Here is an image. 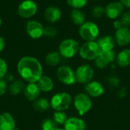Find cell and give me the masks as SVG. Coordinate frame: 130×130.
<instances>
[{
    "label": "cell",
    "instance_id": "6da1fadb",
    "mask_svg": "<svg viewBox=\"0 0 130 130\" xmlns=\"http://www.w3.org/2000/svg\"><path fill=\"white\" fill-rule=\"evenodd\" d=\"M17 69L23 80L37 83L43 76V67L40 61L32 56H24L18 62Z\"/></svg>",
    "mask_w": 130,
    "mask_h": 130
},
{
    "label": "cell",
    "instance_id": "7a4b0ae2",
    "mask_svg": "<svg viewBox=\"0 0 130 130\" xmlns=\"http://www.w3.org/2000/svg\"><path fill=\"white\" fill-rule=\"evenodd\" d=\"M101 49L97 41L84 43L79 49V56L85 60H95L101 53Z\"/></svg>",
    "mask_w": 130,
    "mask_h": 130
},
{
    "label": "cell",
    "instance_id": "3957f363",
    "mask_svg": "<svg viewBox=\"0 0 130 130\" xmlns=\"http://www.w3.org/2000/svg\"><path fill=\"white\" fill-rule=\"evenodd\" d=\"M72 99L67 92H59L54 94L50 101V107L56 111H65L69 109Z\"/></svg>",
    "mask_w": 130,
    "mask_h": 130
},
{
    "label": "cell",
    "instance_id": "277c9868",
    "mask_svg": "<svg viewBox=\"0 0 130 130\" xmlns=\"http://www.w3.org/2000/svg\"><path fill=\"white\" fill-rule=\"evenodd\" d=\"M79 43L72 38L62 40L59 46V53L61 56L66 59H71L79 51Z\"/></svg>",
    "mask_w": 130,
    "mask_h": 130
},
{
    "label": "cell",
    "instance_id": "5b68a950",
    "mask_svg": "<svg viewBox=\"0 0 130 130\" xmlns=\"http://www.w3.org/2000/svg\"><path fill=\"white\" fill-rule=\"evenodd\" d=\"M78 32L80 37L86 42L94 41L99 36L100 29L94 22L85 21L80 26Z\"/></svg>",
    "mask_w": 130,
    "mask_h": 130
},
{
    "label": "cell",
    "instance_id": "8992f818",
    "mask_svg": "<svg viewBox=\"0 0 130 130\" xmlns=\"http://www.w3.org/2000/svg\"><path fill=\"white\" fill-rule=\"evenodd\" d=\"M73 104L79 116H84L85 113L89 112L92 107V101L91 97L86 93H78L75 95L73 100Z\"/></svg>",
    "mask_w": 130,
    "mask_h": 130
},
{
    "label": "cell",
    "instance_id": "52a82bcc",
    "mask_svg": "<svg viewBox=\"0 0 130 130\" xmlns=\"http://www.w3.org/2000/svg\"><path fill=\"white\" fill-rule=\"evenodd\" d=\"M56 76L59 81L66 85L75 84V72L69 66H62L56 71Z\"/></svg>",
    "mask_w": 130,
    "mask_h": 130
},
{
    "label": "cell",
    "instance_id": "ba28073f",
    "mask_svg": "<svg viewBox=\"0 0 130 130\" xmlns=\"http://www.w3.org/2000/svg\"><path fill=\"white\" fill-rule=\"evenodd\" d=\"M94 75L93 68L87 64L78 66L75 71L76 82L79 84L86 85L92 81Z\"/></svg>",
    "mask_w": 130,
    "mask_h": 130
},
{
    "label": "cell",
    "instance_id": "9c48e42d",
    "mask_svg": "<svg viewBox=\"0 0 130 130\" xmlns=\"http://www.w3.org/2000/svg\"><path fill=\"white\" fill-rule=\"evenodd\" d=\"M37 5L34 0H24L18 7V14L21 18H30L37 12Z\"/></svg>",
    "mask_w": 130,
    "mask_h": 130
},
{
    "label": "cell",
    "instance_id": "30bf717a",
    "mask_svg": "<svg viewBox=\"0 0 130 130\" xmlns=\"http://www.w3.org/2000/svg\"><path fill=\"white\" fill-rule=\"evenodd\" d=\"M26 31L30 38L37 40L43 36L44 27L40 22L35 20H31L29 21L26 25Z\"/></svg>",
    "mask_w": 130,
    "mask_h": 130
},
{
    "label": "cell",
    "instance_id": "8fae6325",
    "mask_svg": "<svg viewBox=\"0 0 130 130\" xmlns=\"http://www.w3.org/2000/svg\"><path fill=\"white\" fill-rule=\"evenodd\" d=\"M116 53L113 50L107 51V52H101L100 56L94 60L95 66L97 68L103 69L107 67L110 63L114 62L116 59Z\"/></svg>",
    "mask_w": 130,
    "mask_h": 130
},
{
    "label": "cell",
    "instance_id": "7c38bea8",
    "mask_svg": "<svg viewBox=\"0 0 130 130\" xmlns=\"http://www.w3.org/2000/svg\"><path fill=\"white\" fill-rule=\"evenodd\" d=\"M124 6L120 2L109 3L105 8V14L110 19H117L123 13Z\"/></svg>",
    "mask_w": 130,
    "mask_h": 130
},
{
    "label": "cell",
    "instance_id": "4fadbf2b",
    "mask_svg": "<svg viewBox=\"0 0 130 130\" xmlns=\"http://www.w3.org/2000/svg\"><path fill=\"white\" fill-rule=\"evenodd\" d=\"M85 93L92 98H98L104 94V86L98 81H91L85 86Z\"/></svg>",
    "mask_w": 130,
    "mask_h": 130
},
{
    "label": "cell",
    "instance_id": "5bb4252c",
    "mask_svg": "<svg viewBox=\"0 0 130 130\" xmlns=\"http://www.w3.org/2000/svg\"><path fill=\"white\" fill-rule=\"evenodd\" d=\"M116 43L120 46H124L130 43V29L127 27H123L117 30L115 33Z\"/></svg>",
    "mask_w": 130,
    "mask_h": 130
},
{
    "label": "cell",
    "instance_id": "9a60e30c",
    "mask_svg": "<svg viewBox=\"0 0 130 130\" xmlns=\"http://www.w3.org/2000/svg\"><path fill=\"white\" fill-rule=\"evenodd\" d=\"M63 126L66 130H85L87 127L86 123L82 119L75 117L68 118Z\"/></svg>",
    "mask_w": 130,
    "mask_h": 130
},
{
    "label": "cell",
    "instance_id": "2e32d148",
    "mask_svg": "<svg viewBox=\"0 0 130 130\" xmlns=\"http://www.w3.org/2000/svg\"><path fill=\"white\" fill-rule=\"evenodd\" d=\"M40 91H41L37 83H28L24 89V96L30 101H36L39 98Z\"/></svg>",
    "mask_w": 130,
    "mask_h": 130
},
{
    "label": "cell",
    "instance_id": "e0dca14e",
    "mask_svg": "<svg viewBox=\"0 0 130 130\" xmlns=\"http://www.w3.org/2000/svg\"><path fill=\"white\" fill-rule=\"evenodd\" d=\"M97 42L99 44L102 52L113 50V48L115 47V45L117 43L115 37L110 35H105L104 37H101L97 40Z\"/></svg>",
    "mask_w": 130,
    "mask_h": 130
},
{
    "label": "cell",
    "instance_id": "ac0fdd59",
    "mask_svg": "<svg viewBox=\"0 0 130 130\" xmlns=\"http://www.w3.org/2000/svg\"><path fill=\"white\" fill-rule=\"evenodd\" d=\"M15 121L11 114L4 112L0 114V130H14Z\"/></svg>",
    "mask_w": 130,
    "mask_h": 130
},
{
    "label": "cell",
    "instance_id": "d6986e66",
    "mask_svg": "<svg viewBox=\"0 0 130 130\" xmlns=\"http://www.w3.org/2000/svg\"><path fill=\"white\" fill-rule=\"evenodd\" d=\"M62 16V12L60 9L55 6H49L45 9L44 11V17L45 19L50 22L55 23L60 20Z\"/></svg>",
    "mask_w": 130,
    "mask_h": 130
},
{
    "label": "cell",
    "instance_id": "ffe728a7",
    "mask_svg": "<svg viewBox=\"0 0 130 130\" xmlns=\"http://www.w3.org/2000/svg\"><path fill=\"white\" fill-rule=\"evenodd\" d=\"M117 63L120 67H126L130 65V50L124 49L121 50L116 57Z\"/></svg>",
    "mask_w": 130,
    "mask_h": 130
},
{
    "label": "cell",
    "instance_id": "44dd1931",
    "mask_svg": "<svg viewBox=\"0 0 130 130\" xmlns=\"http://www.w3.org/2000/svg\"><path fill=\"white\" fill-rule=\"evenodd\" d=\"M37 85L40 89V91L43 92H49L53 89L54 83L51 78L46 75H43L39 81L37 82Z\"/></svg>",
    "mask_w": 130,
    "mask_h": 130
},
{
    "label": "cell",
    "instance_id": "7402d4cb",
    "mask_svg": "<svg viewBox=\"0 0 130 130\" xmlns=\"http://www.w3.org/2000/svg\"><path fill=\"white\" fill-rule=\"evenodd\" d=\"M70 18L75 25L81 26L85 22V15L79 9H73L70 13Z\"/></svg>",
    "mask_w": 130,
    "mask_h": 130
},
{
    "label": "cell",
    "instance_id": "603a6c76",
    "mask_svg": "<svg viewBox=\"0 0 130 130\" xmlns=\"http://www.w3.org/2000/svg\"><path fill=\"white\" fill-rule=\"evenodd\" d=\"M25 86L22 80H14L8 87L9 93L12 95H18L24 91Z\"/></svg>",
    "mask_w": 130,
    "mask_h": 130
},
{
    "label": "cell",
    "instance_id": "cb8c5ba5",
    "mask_svg": "<svg viewBox=\"0 0 130 130\" xmlns=\"http://www.w3.org/2000/svg\"><path fill=\"white\" fill-rule=\"evenodd\" d=\"M33 107L34 110L38 112H44L47 110L50 107V102L45 98H37L34 101Z\"/></svg>",
    "mask_w": 130,
    "mask_h": 130
},
{
    "label": "cell",
    "instance_id": "d4e9b609",
    "mask_svg": "<svg viewBox=\"0 0 130 130\" xmlns=\"http://www.w3.org/2000/svg\"><path fill=\"white\" fill-rule=\"evenodd\" d=\"M61 61V55L59 52L53 51L49 53L45 57L46 63L50 66H56L59 65Z\"/></svg>",
    "mask_w": 130,
    "mask_h": 130
},
{
    "label": "cell",
    "instance_id": "484cf974",
    "mask_svg": "<svg viewBox=\"0 0 130 130\" xmlns=\"http://www.w3.org/2000/svg\"><path fill=\"white\" fill-rule=\"evenodd\" d=\"M67 114L64 111H55L53 113V120L57 125H64L68 120Z\"/></svg>",
    "mask_w": 130,
    "mask_h": 130
},
{
    "label": "cell",
    "instance_id": "4316f807",
    "mask_svg": "<svg viewBox=\"0 0 130 130\" xmlns=\"http://www.w3.org/2000/svg\"><path fill=\"white\" fill-rule=\"evenodd\" d=\"M68 5L74 9H79L84 8L88 2V0H66Z\"/></svg>",
    "mask_w": 130,
    "mask_h": 130
},
{
    "label": "cell",
    "instance_id": "83f0119b",
    "mask_svg": "<svg viewBox=\"0 0 130 130\" xmlns=\"http://www.w3.org/2000/svg\"><path fill=\"white\" fill-rule=\"evenodd\" d=\"M42 130H56L58 129V126L53 120L46 119L45 120L41 125Z\"/></svg>",
    "mask_w": 130,
    "mask_h": 130
},
{
    "label": "cell",
    "instance_id": "f1b7e54d",
    "mask_svg": "<svg viewBox=\"0 0 130 130\" xmlns=\"http://www.w3.org/2000/svg\"><path fill=\"white\" fill-rule=\"evenodd\" d=\"M91 14L95 18H101L105 14V8L101 5L94 6L91 10Z\"/></svg>",
    "mask_w": 130,
    "mask_h": 130
},
{
    "label": "cell",
    "instance_id": "f546056e",
    "mask_svg": "<svg viewBox=\"0 0 130 130\" xmlns=\"http://www.w3.org/2000/svg\"><path fill=\"white\" fill-rule=\"evenodd\" d=\"M57 33H58V31H57L56 28H55L53 27L49 26V27H44L43 35L46 36V37H49V38L55 37L57 35Z\"/></svg>",
    "mask_w": 130,
    "mask_h": 130
},
{
    "label": "cell",
    "instance_id": "4dcf8cb0",
    "mask_svg": "<svg viewBox=\"0 0 130 130\" xmlns=\"http://www.w3.org/2000/svg\"><path fill=\"white\" fill-rule=\"evenodd\" d=\"M8 74V65L5 60L0 58V79L4 78Z\"/></svg>",
    "mask_w": 130,
    "mask_h": 130
},
{
    "label": "cell",
    "instance_id": "1f68e13d",
    "mask_svg": "<svg viewBox=\"0 0 130 130\" xmlns=\"http://www.w3.org/2000/svg\"><path fill=\"white\" fill-rule=\"evenodd\" d=\"M120 21L123 27H129L130 26V11H127L122 14L120 18Z\"/></svg>",
    "mask_w": 130,
    "mask_h": 130
},
{
    "label": "cell",
    "instance_id": "d6a6232c",
    "mask_svg": "<svg viewBox=\"0 0 130 130\" xmlns=\"http://www.w3.org/2000/svg\"><path fill=\"white\" fill-rule=\"evenodd\" d=\"M7 88H8L7 82L4 78H1L0 79V96H2L5 94Z\"/></svg>",
    "mask_w": 130,
    "mask_h": 130
},
{
    "label": "cell",
    "instance_id": "836d02e7",
    "mask_svg": "<svg viewBox=\"0 0 130 130\" xmlns=\"http://www.w3.org/2000/svg\"><path fill=\"white\" fill-rule=\"evenodd\" d=\"M113 27H114V28H115L116 30H118V29L123 27V24H122L120 20H116V21L113 22Z\"/></svg>",
    "mask_w": 130,
    "mask_h": 130
},
{
    "label": "cell",
    "instance_id": "e575fe53",
    "mask_svg": "<svg viewBox=\"0 0 130 130\" xmlns=\"http://www.w3.org/2000/svg\"><path fill=\"white\" fill-rule=\"evenodd\" d=\"M5 40L2 37L0 36V53H2L5 48Z\"/></svg>",
    "mask_w": 130,
    "mask_h": 130
},
{
    "label": "cell",
    "instance_id": "d590c367",
    "mask_svg": "<svg viewBox=\"0 0 130 130\" xmlns=\"http://www.w3.org/2000/svg\"><path fill=\"white\" fill-rule=\"evenodd\" d=\"M120 2L123 5L124 7L130 8V0H120Z\"/></svg>",
    "mask_w": 130,
    "mask_h": 130
},
{
    "label": "cell",
    "instance_id": "8d00e7d4",
    "mask_svg": "<svg viewBox=\"0 0 130 130\" xmlns=\"http://www.w3.org/2000/svg\"><path fill=\"white\" fill-rule=\"evenodd\" d=\"M5 80L6 82H10L11 83L14 81V78H13L12 75H11V74H7V75H5Z\"/></svg>",
    "mask_w": 130,
    "mask_h": 130
},
{
    "label": "cell",
    "instance_id": "74e56055",
    "mask_svg": "<svg viewBox=\"0 0 130 130\" xmlns=\"http://www.w3.org/2000/svg\"><path fill=\"white\" fill-rule=\"evenodd\" d=\"M2 18L0 16V27L2 26Z\"/></svg>",
    "mask_w": 130,
    "mask_h": 130
},
{
    "label": "cell",
    "instance_id": "f35d334b",
    "mask_svg": "<svg viewBox=\"0 0 130 130\" xmlns=\"http://www.w3.org/2000/svg\"><path fill=\"white\" fill-rule=\"evenodd\" d=\"M56 130H66L65 129H59V128H58V129H56Z\"/></svg>",
    "mask_w": 130,
    "mask_h": 130
},
{
    "label": "cell",
    "instance_id": "ab89813d",
    "mask_svg": "<svg viewBox=\"0 0 130 130\" xmlns=\"http://www.w3.org/2000/svg\"><path fill=\"white\" fill-rule=\"evenodd\" d=\"M14 130H20V129H17V128H15V129H14Z\"/></svg>",
    "mask_w": 130,
    "mask_h": 130
},
{
    "label": "cell",
    "instance_id": "60d3db41",
    "mask_svg": "<svg viewBox=\"0 0 130 130\" xmlns=\"http://www.w3.org/2000/svg\"><path fill=\"white\" fill-rule=\"evenodd\" d=\"M94 1H98V0H94Z\"/></svg>",
    "mask_w": 130,
    "mask_h": 130
}]
</instances>
